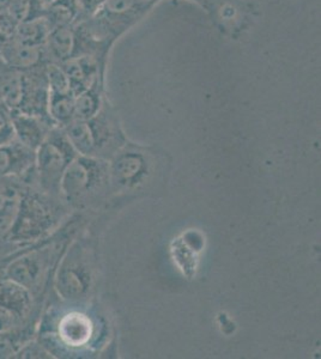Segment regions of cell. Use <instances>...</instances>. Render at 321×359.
Listing matches in <instances>:
<instances>
[{"label": "cell", "instance_id": "1", "mask_svg": "<svg viewBox=\"0 0 321 359\" xmlns=\"http://www.w3.org/2000/svg\"><path fill=\"white\" fill-rule=\"evenodd\" d=\"M156 4L154 0H106L93 16L78 25L95 43L112 50L114 43L138 25Z\"/></svg>", "mask_w": 321, "mask_h": 359}, {"label": "cell", "instance_id": "2", "mask_svg": "<svg viewBox=\"0 0 321 359\" xmlns=\"http://www.w3.org/2000/svg\"><path fill=\"white\" fill-rule=\"evenodd\" d=\"M49 221L51 215L45 201L39 193L32 191L30 186H27L8 240L22 245H33L47 231Z\"/></svg>", "mask_w": 321, "mask_h": 359}, {"label": "cell", "instance_id": "3", "mask_svg": "<svg viewBox=\"0 0 321 359\" xmlns=\"http://www.w3.org/2000/svg\"><path fill=\"white\" fill-rule=\"evenodd\" d=\"M66 135L60 130L51 128L45 140L35 152V169L44 186H51L66 163Z\"/></svg>", "mask_w": 321, "mask_h": 359}, {"label": "cell", "instance_id": "4", "mask_svg": "<svg viewBox=\"0 0 321 359\" xmlns=\"http://www.w3.org/2000/svg\"><path fill=\"white\" fill-rule=\"evenodd\" d=\"M60 65L67 76L71 91L76 96L88 89L98 78H105L108 62L93 55H81Z\"/></svg>", "mask_w": 321, "mask_h": 359}, {"label": "cell", "instance_id": "5", "mask_svg": "<svg viewBox=\"0 0 321 359\" xmlns=\"http://www.w3.org/2000/svg\"><path fill=\"white\" fill-rule=\"evenodd\" d=\"M27 186L20 177L0 179V240L8 238L15 224Z\"/></svg>", "mask_w": 321, "mask_h": 359}, {"label": "cell", "instance_id": "6", "mask_svg": "<svg viewBox=\"0 0 321 359\" xmlns=\"http://www.w3.org/2000/svg\"><path fill=\"white\" fill-rule=\"evenodd\" d=\"M35 150L17 142L0 147V179L20 177L25 180L35 169Z\"/></svg>", "mask_w": 321, "mask_h": 359}, {"label": "cell", "instance_id": "7", "mask_svg": "<svg viewBox=\"0 0 321 359\" xmlns=\"http://www.w3.org/2000/svg\"><path fill=\"white\" fill-rule=\"evenodd\" d=\"M0 60L18 71H27L48 62L44 46H29L11 39L0 47Z\"/></svg>", "mask_w": 321, "mask_h": 359}, {"label": "cell", "instance_id": "8", "mask_svg": "<svg viewBox=\"0 0 321 359\" xmlns=\"http://www.w3.org/2000/svg\"><path fill=\"white\" fill-rule=\"evenodd\" d=\"M13 131L17 142L37 151V147L45 140L51 131L48 118L37 115L27 114L23 111H11Z\"/></svg>", "mask_w": 321, "mask_h": 359}, {"label": "cell", "instance_id": "9", "mask_svg": "<svg viewBox=\"0 0 321 359\" xmlns=\"http://www.w3.org/2000/svg\"><path fill=\"white\" fill-rule=\"evenodd\" d=\"M44 47L48 62L63 64L78 57V39L74 25L52 29Z\"/></svg>", "mask_w": 321, "mask_h": 359}, {"label": "cell", "instance_id": "10", "mask_svg": "<svg viewBox=\"0 0 321 359\" xmlns=\"http://www.w3.org/2000/svg\"><path fill=\"white\" fill-rule=\"evenodd\" d=\"M34 294L8 278L0 277V306L15 311L20 318L32 314Z\"/></svg>", "mask_w": 321, "mask_h": 359}, {"label": "cell", "instance_id": "11", "mask_svg": "<svg viewBox=\"0 0 321 359\" xmlns=\"http://www.w3.org/2000/svg\"><path fill=\"white\" fill-rule=\"evenodd\" d=\"M44 16L52 29L72 27L86 20L78 0H53L46 5Z\"/></svg>", "mask_w": 321, "mask_h": 359}, {"label": "cell", "instance_id": "12", "mask_svg": "<svg viewBox=\"0 0 321 359\" xmlns=\"http://www.w3.org/2000/svg\"><path fill=\"white\" fill-rule=\"evenodd\" d=\"M59 337L69 346H81L90 337L89 320L83 315L72 313L61 318L59 323Z\"/></svg>", "mask_w": 321, "mask_h": 359}, {"label": "cell", "instance_id": "13", "mask_svg": "<svg viewBox=\"0 0 321 359\" xmlns=\"http://www.w3.org/2000/svg\"><path fill=\"white\" fill-rule=\"evenodd\" d=\"M51 25L45 16L17 23L13 39L29 46H44L51 33Z\"/></svg>", "mask_w": 321, "mask_h": 359}, {"label": "cell", "instance_id": "14", "mask_svg": "<svg viewBox=\"0 0 321 359\" xmlns=\"http://www.w3.org/2000/svg\"><path fill=\"white\" fill-rule=\"evenodd\" d=\"M105 78H98L88 89L74 96V120H88L98 111Z\"/></svg>", "mask_w": 321, "mask_h": 359}, {"label": "cell", "instance_id": "15", "mask_svg": "<svg viewBox=\"0 0 321 359\" xmlns=\"http://www.w3.org/2000/svg\"><path fill=\"white\" fill-rule=\"evenodd\" d=\"M48 116L52 123L69 125L74 120V95L49 93Z\"/></svg>", "mask_w": 321, "mask_h": 359}, {"label": "cell", "instance_id": "16", "mask_svg": "<svg viewBox=\"0 0 321 359\" xmlns=\"http://www.w3.org/2000/svg\"><path fill=\"white\" fill-rule=\"evenodd\" d=\"M45 8L41 0H10L6 13L16 23H22L44 16Z\"/></svg>", "mask_w": 321, "mask_h": 359}, {"label": "cell", "instance_id": "17", "mask_svg": "<svg viewBox=\"0 0 321 359\" xmlns=\"http://www.w3.org/2000/svg\"><path fill=\"white\" fill-rule=\"evenodd\" d=\"M25 318H20L15 311L0 306V338H11L23 331L22 325Z\"/></svg>", "mask_w": 321, "mask_h": 359}, {"label": "cell", "instance_id": "18", "mask_svg": "<svg viewBox=\"0 0 321 359\" xmlns=\"http://www.w3.org/2000/svg\"><path fill=\"white\" fill-rule=\"evenodd\" d=\"M15 140L11 111L5 106H0V147Z\"/></svg>", "mask_w": 321, "mask_h": 359}, {"label": "cell", "instance_id": "19", "mask_svg": "<svg viewBox=\"0 0 321 359\" xmlns=\"http://www.w3.org/2000/svg\"><path fill=\"white\" fill-rule=\"evenodd\" d=\"M27 247V245H18L16 242L10 241L8 238L0 240V262H4L10 255H13L18 249Z\"/></svg>", "mask_w": 321, "mask_h": 359}, {"label": "cell", "instance_id": "20", "mask_svg": "<svg viewBox=\"0 0 321 359\" xmlns=\"http://www.w3.org/2000/svg\"><path fill=\"white\" fill-rule=\"evenodd\" d=\"M106 0H78V3L81 5V11L84 15V18H89L93 16L102 5L105 4Z\"/></svg>", "mask_w": 321, "mask_h": 359}, {"label": "cell", "instance_id": "21", "mask_svg": "<svg viewBox=\"0 0 321 359\" xmlns=\"http://www.w3.org/2000/svg\"><path fill=\"white\" fill-rule=\"evenodd\" d=\"M192 1H197V3H200V4L205 5V8L208 6L209 0H192Z\"/></svg>", "mask_w": 321, "mask_h": 359}, {"label": "cell", "instance_id": "22", "mask_svg": "<svg viewBox=\"0 0 321 359\" xmlns=\"http://www.w3.org/2000/svg\"><path fill=\"white\" fill-rule=\"evenodd\" d=\"M41 1H42V3H44V4L47 5V4H49V3H52V1H53V0H41Z\"/></svg>", "mask_w": 321, "mask_h": 359}, {"label": "cell", "instance_id": "23", "mask_svg": "<svg viewBox=\"0 0 321 359\" xmlns=\"http://www.w3.org/2000/svg\"><path fill=\"white\" fill-rule=\"evenodd\" d=\"M0 106H4V102H3V98H1V95H0Z\"/></svg>", "mask_w": 321, "mask_h": 359}, {"label": "cell", "instance_id": "24", "mask_svg": "<svg viewBox=\"0 0 321 359\" xmlns=\"http://www.w3.org/2000/svg\"><path fill=\"white\" fill-rule=\"evenodd\" d=\"M154 1H156V3H159V0H154Z\"/></svg>", "mask_w": 321, "mask_h": 359}]
</instances>
